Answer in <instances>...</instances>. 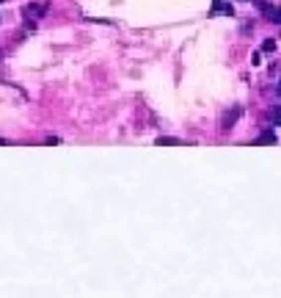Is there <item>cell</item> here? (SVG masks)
I'll list each match as a JSON object with an SVG mask.
<instances>
[{"instance_id": "1", "label": "cell", "mask_w": 281, "mask_h": 298, "mask_svg": "<svg viewBox=\"0 0 281 298\" xmlns=\"http://www.w3.org/2000/svg\"><path fill=\"white\" fill-rule=\"evenodd\" d=\"M259 8H262V14L270 19L273 25H281V6H270V3H265V0H257Z\"/></svg>"}, {"instance_id": "2", "label": "cell", "mask_w": 281, "mask_h": 298, "mask_svg": "<svg viewBox=\"0 0 281 298\" xmlns=\"http://www.w3.org/2000/svg\"><path fill=\"white\" fill-rule=\"evenodd\" d=\"M276 141H279V138H276L273 127H268V130H262V133H259V136H257V141H254V144H276Z\"/></svg>"}, {"instance_id": "3", "label": "cell", "mask_w": 281, "mask_h": 298, "mask_svg": "<svg viewBox=\"0 0 281 298\" xmlns=\"http://www.w3.org/2000/svg\"><path fill=\"white\" fill-rule=\"evenodd\" d=\"M237 116H240V108H232V114H226V116H223L221 127H223V130H229V127H232L234 122H237Z\"/></svg>"}, {"instance_id": "4", "label": "cell", "mask_w": 281, "mask_h": 298, "mask_svg": "<svg viewBox=\"0 0 281 298\" xmlns=\"http://www.w3.org/2000/svg\"><path fill=\"white\" fill-rule=\"evenodd\" d=\"M39 14H44V6H36V3L25 6V17H39Z\"/></svg>"}, {"instance_id": "5", "label": "cell", "mask_w": 281, "mask_h": 298, "mask_svg": "<svg viewBox=\"0 0 281 298\" xmlns=\"http://www.w3.org/2000/svg\"><path fill=\"white\" fill-rule=\"evenodd\" d=\"M270 122H273L276 127H281V105H276L273 111H270Z\"/></svg>"}, {"instance_id": "6", "label": "cell", "mask_w": 281, "mask_h": 298, "mask_svg": "<svg viewBox=\"0 0 281 298\" xmlns=\"http://www.w3.org/2000/svg\"><path fill=\"white\" fill-rule=\"evenodd\" d=\"M157 144H168V147H177V144H182L180 138H168V136H160L157 138Z\"/></svg>"}, {"instance_id": "7", "label": "cell", "mask_w": 281, "mask_h": 298, "mask_svg": "<svg viewBox=\"0 0 281 298\" xmlns=\"http://www.w3.org/2000/svg\"><path fill=\"white\" fill-rule=\"evenodd\" d=\"M262 50H265V53H273V50H276V42H273V39H268V42L262 44Z\"/></svg>"}, {"instance_id": "8", "label": "cell", "mask_w": 281, "mask_h": 298, "mask_svg": "<svg viewBox=\"0 0 281 298\" xmlns=\"http://www.w3.org/2000/svg\"><path fill=\"white\" fill-rule=\"evenodd\" d=\"M251 64H254V66H259V64H262V55H259V53H254V58H251Z\"/></svg>"}, {"instance_id": "9", "label": "cell", "mask_w": 281, "mask_h": 298, "mask_svg": "<svg viewBox=\"0 0 281 298\" xmlns=\"http://www.w3.org/2000/svg\"><path fill=\"white\" fill-rule=\"evenodd\" d=\"M276 91H279V94H281V80H279V89H276Z\"/></svg>"}, {"instance_id": "10", "label": "cell", "mask_w": 281, "mask_h": 298, "mask_svg": "<svg viewBox=\"0 0 281 298\" xmlns=\"http://www.w3.org/2000/svg\"><path fill=\"white\" fill-rule=\"evenodd\" d=\"M3 144H6V138H0V147H3Z\"/></svg>"}, {"instance_id": "11", "label": "cell", "mask_w": 281, "mask_h": 298, "mask_svg": "<svg viewBox=\"0 0 281 298\" xmlns=\"http://www.w3.org/2000/svg\"><path fill=\"white\" fill-rule=\"evenodd\" d=\"M0 3H6V0H0Z\"/></svg>"}]
</instances>
